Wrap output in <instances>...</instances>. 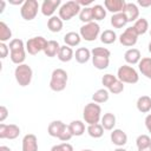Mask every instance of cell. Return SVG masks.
I'll return each mask as SVG.
<instances>
[{
    "mask_svg": "<svg viewBox=\"0 0 151 151\" xmlns=\"http://www.w3.org/2000/svg\"><path fill=\"white\" fill-rule=\"evenodd\" d=\"M8 47H9V58L12 63L15 64L17 66L25 64L24 61L26 59V44L24 42V40L19 38L12 39L9 41Z\"/></svg>",
    "mask_w": 151,
    "mask_h": 151,
    "instance_id": "1",
    "label": "cell"
},
{
    "mask_svg": "<svg viewBox=\"0 0 151 151\" xmlns=\"http://www.w3.org/2000/svg\"><path fill=\"white\" fill-rule=\"evenodd\" d=\"M92 64L97 70H106L110 65L111 52L106 47H94L91 50Z\"/></svg>",
    "mask_w": 151,
    "mask_h": 151,
    "instance_id": "2",
    "label": "cell"
},
{
    "mask_svg": "<svg viewBox=\"0 0 151 151\" xmlns=\"http://www.w3.org/2000/svg\"><path fill=\"white\" fill-rule=\"evenodd\" d=\"M83 118H84V122L87 125L100 123V119H101V107H100V105L94 103V101L86 104L84 106V110H83Z\"/></svg>",
    "mask_w": 151,
    "mask_h": 151,
    "instance_id": "3",
    "label": "cell"
},
{
    "mask_svg": "<svg viewBox=\"0 0 151 151\" xmlns=\"http://www.w3.org/2000/svg\"><path fill=\"white\" fill-rule=\"evenodd\" d=\"M68 80L67 72L63 68H55L52 71L51 80H50V88L54 92H61L66 88Z\"/></svg>",
    "mask_w": 151,
    "mask_h": 151,
    "instance_id": "4",
    "label": "cell"
},
{
    "mask_svg": "<svg viewBox=\"0 0 151 151\" xmlns=\"http://www.w3.org/2000/svg\"><path fill=\"white\" fill-rule=\"evenodd\" d=\"M58 11H59V18L63 21H68L73 17L79 15V13L81 11V7L77 2V0H70V1H66V2L61 4V6Z\"/></svg>",
    "mask_w": 151,
    "mask_h": 151,
    "instance_id": "5",
    "label": "cell"
},
{
    "mask_svg": "<svg viewBox=\"0 0 151 151\" xmlns=\"http://www.w3.org/2000/svg\"><path fill=\"white\" fill-rule=\"evenodd\" d=\"M14 78L20 86H28L33 78V70L27 64L18 65L14 70Z\"/></svg>",
    "mask_w": 151,
    "mask_h": 151,
    "instance_id": "6",
    "label": "cell"
},
{
    "mask_svg": "<svg viewBox=\"0 0 151 151\" xmlns=\"http://www.w3.org/2000/svg\"><path fill=\"white\" fill-rule=\"evenodd\" d=\"M117 78L124 84H136L139 80L137 70L130 65H122L117 71Z\"/></svg>",
    "mask_w": 151,
    "mask_h": 151,
    "instance_id": "7",
    "label": "cell"
},
{
    "mask_svg": "<svg viewBox=\"0 0 151 151\" xmlns=\"http://www.w3.org/2000/svg\"><path fill=\"white\" fill-rule=\"evenodd\" d=\"M39 9H40V5L37 0H25V2L20 7V15L22 19L31 21L35 19Z\"/></svg>",
    "mask_w": 151,
    "mask_h": 151,
    "instance_id": "8",
    "label": "cell"
},
{
    "mask_svg": "<svg viewBox=\"0 0 151 151\" xmlns=\"http://www.w3.org/2000/svg\"><path fill=\"white\" fill-rule=\"evenodd\" d=\"M79 34L81 39L86 41H94L98 37H100V26L96 21L84 24L79 29Z\"/></svg>",
    "mask_w": 151,
    "mask_h": 151,
    "instance_id": "9",
    "label": "cell"
},
{
    "mask_svg": "<svg viewBox=\"0 0 151 151\" xmlns=\"http://www.w3.org/2000/svg\"><path fill=\"white\" fill-rule=\"evenodd\" d=\"M47 41L44 37L41 35H38V37H33V38H29L27 41H26V52L31 55H35L40 52H44L46 45H47Z\"/></svg>",
    "mask_w": 151,
    "mask_h": 151,
    "instance_id": "10",
    "label": "cell"
},
{
    "mask_svg": "<svg viewBox=\"0 0 151 151\" xmlns=\"http://www.w3.org/2000/svg\"><path fill=\"white\" fill-rule=\"evenodd\" d=\"M118 40H119V42H120L123 46H125V47H131V48H132V46H134V45L137 44V41H138V34L136 33V31H134L133 27L131 26V27L125 28V31L119 35Z\"/></svg>",
    "mask_w": 151,
    "mask_h": 151,
    "instance_id": "11",
    "label": "cell"
},
{
    "mask_svg": "<svg viewBox=\"0 0 151 151\" xmlns=\"http://www.w3.org/2000/svg\"><path fill=\"white\" fill-rule=\"evenodd\" d=\"M20 134V127L15 124H0V139H17Z\"/></svg>",
    "mask_w": 151,
    "mask_h": 151,
    "instance_id": "12",
    "label": "cell"
},
{
    "mask_svg": "<svg viewBox=\"0 0 151 151\" xmlns=\"http://www.w3.org/2000/svg\"><path fill=\"white\" fill-rule=\"evenodd\" d=\"M60 6H61L60 0H44L40 6V11H41L42 15L51 18V17H53L54 12L60 8Z\"/></svg>",
    "mask_w": 151,
    "mask_h": 151,
    "instance_id": "13",
    "label": "cell"
},
{
    "mask_svg": "<svg viewBox=\"0 0 151 151\" xmlns=\"http://www.w3.org/2000/svg\"><path fill=\"white\" fill-rule=\"evenodd\" d=\"M123 13L126 17L127 22H134L139 19V8L133 2H126Z\"/></svg>",
    "mask_w": 151,
    "mask_h": 151,
    "instance_id": "14",
    "label": "cell"
},
{
    "mask_svg": "<svg viewBox=\"0 0 151 151\" xmlns=\"http://www.w3.org/2000/svg\"><path fill=\"white\" fill-rule=\"evenodd\" d=\"M110 139L117 147H123L127 143V134L120 129H113L110 134Z\"/></svg>",
    "mask_w": 151,
    "mask_h": 151,
    "instance_id": "15",
    "label": "cell"
},
{
    "mask_svg": "<svg viewBox=\"0 0 151 151\" xmlns=\"http://www.w3.org/2000/svg\"><path fill=\"white\" fill-rule=\"evenodd\" d=\"M22 151H38V138L33 133H27L22 138L21 143Z\"/></svg>",
    "mask_w": 151,
    "mask_h": 151,
    "instance_id": "16",
    "label": "cell"
},
{
    "mask_svg": "<svg viewBox=\"0 0 151 151\" xmlns=\"http://www.w3.org/2000/svg\"><path fill=\"white\" fill-rule=\"evenodd\" d=\"M126 5L125 0H105L104 1V7L106 11L111 12L112 14L122 13L124 11V7Z\"/></svg>",
    "mask_w": 151,
    "mask_h": 151,
    "instance_id": "17",
    "label": "cell"
},
{
    "mask_svg": "<svg viewBox=\"0 0 151 151\" xmlns=\"http://www.w3.org/2000/svg\"><path fill=\"white\" fill-rule=\"evenodd\" d=\"M140 59H142V54L138 48L132 47V48L126 50L124 53V60L126 61L127 65H138Z\"/></svg>",
    "mask_w": 151,
    "mask_h": 151,
    "instance_id": "18",
    "label": "cell"
},
{
    "mask_svg": "<svg viewBox=\"0 0 151 151\" xmlns=\"http://www.w3.org/2000/svg\"><path fill=\"white\" fill-rule=\"evenodd\" d=\"M116 123H117V118L113 113L111 112H106L101 116V119H100V124L101 126L104 127V130H107V131H112L116 126Z\"/></svg>",
    "mask_w": 151,
    "mask_h": 151,
    "instance_id": "19",
    "label": "cell"
},
{
    "mask_svg": "<svg viewBox=\"0 0 151 151\" xmlns=\"http://www.w3.org/2000/svg\"><path fill=\"white\" fill-rule=\"evenodd\" d=\"M138 70L144 77L151 79V57L142 58L140 61L138 63Z\"/></svg>",
    "mask_w": 151,
    "mask_h": 151,
    "instance_id": "20",
    "label": "cell"
},
{
    "mask_svg": "<svg viewBox=\"0 0 151 151\" xmlns=\"http://www.w3.org/2000/svg\"><path fill=\"white\" fill-rule=\"evenodd\" d=\"M136 106H137V110L139 112H142V113L150 112L151 111V97H149V96H140L137 99Z\"/></svg>",
    "mask_w": 151,
    "mask_h": 151,
    "instance_id": "21",
    "label": "cell"
},
{
    "mask_svg": "<svg viewBox=\"0 0 151 151\" xmlns=\"http://www.w3.org/2000/svg\"><path fill=\"white\" fill-rule=\"evenodd\" d=\"M64 27V21L59 18V15H53L47 20V28L52 33H58L63 29Z\"/></svg>",
    "mask_w": 151,
    "mask_h": 151,
    "instance_id": "22",
    "label": "cell"
},
{
    "mask_svg": "<svg viewBox=\"0 0 151 151\" xmlns=\"http://www.w3.org/2000/svg\"><path fill=\"white\" fill-rule=\"evenodd\" d=\"M60 45L57 40H48L47 41V45L44 50V53L46 57L48 58H53V57H58V53H59V50H60Z\"/></svg>",
    "mask_w": 151,
    "mask_h": 151,
    "instance_id": "23",
    "label": "cell"
},
{
    "mask_svg": "<svg viewBox=\"0 0 151 151\" xmlns=\"http://www.w3.org/2000/svg\"><path fill=\"white\" fill-rule=\"evenodd\" d=\"M91 51L86 47H79L76 50V53H74V58H76V61L79 63V64H86L90 59H91Z\"/></svg>",
    "mask_w": 151,
    "mask_h": 151,
    "instance_id": "24",
    "label": "cell"
},
{
    "mask_svg": "<svg viewBox=\"0 0 151 151\" xmlns=\"http://www.w3.org/2000/svg\"><path fill=\"white\" fill-rule=\"evenodd\" d=\"M74 58V52L72 50V47L67 46V45H64L60 47L59 50V53H58V59L63 63H68L71 61L72 59Z\"/></svg>",
    "mask_w": 151,
    "mask_h": 151,
    "instance_id": "25",
    "label": "cell"
},
{
    "mask_svg": "<svg viewBox=\"0 0 151 151\" xmlns=\"http://www.w3.org/2000/svg\"><path fill=\"white\" fill-rule=\"evenodd\" d=\"M80 41H81V37L77 32H67L64 35V42H65V45H67L70 47L78 46L80 44Z\"/></svg>",
    "mask_w": 151,
    "mask_h": 151,
    "instance_id": "26",
    "label": "cell"
},
{
    "mask_svg": "<svg viewBox=\"0 0 151 151\" xmlns=\"http://www.w3.org/2000/svg\"><path fill=\"white\" fill-rule=\"evenodd\" d=\"M65 123H63L61 120H53L48 124V127H47V133L51 136V137H54V138H58L63 127H64Z\"/></svg>",
    "mask_w": 151,
    "mask_h": 151,
    "instance_id": "27",
    "label": "cell"
},
{
    "mask_svg": "<svg viewBox=\"0 0 151 151\" xmlns=\"http://www.w3.org/2000/svg\"><path fill=\"white\" fill-rule=\"evenodd\" d=\"M110 22H111V25H112L113 28H123L124 26H126L127 20H126V17L124 15V13L122 12V13L112 14Z\"/></svg>",
    "mask_w": 151,
    "mask_h": 151,
    "instance_id": "28",
    "label": "cell"
},
{
    "mask_svg": "<svg viewBox=\"0 0 151 151\" xmlns=\"http://www.w3.org/2000/svg\"><path fill=\"white\" fill-rule=\"evenodd\" d=\"M132 27L136 31V33L138 34V37L143 35L149 31V21L145 18H139L137 21H134Z\"/></svg>",
    "mask_w": 151,
    "mask_h": 151,
    "instance_id": "29",
    "label": "cell"
},
{
    "mask_svg": "<svg viewBox=\"0 0 151 151\" xmlns=\"http://www.w3.org/2000/svg\"><path fill=\"white\" fill-rule=\"evenodd\" d=\"M110 98V92L106 88H99L92 94V100L97 104H103L106 103Z\"/></svg>",
    "mask_w": 151,
    "mask_h": 151,
    "instance_id": "30",
    "label": "cell"
},
{
    "mask_svg": "<svg viewBox=\"0 0 151 151\" xmlns=\"http://www.w3.org/2000/svg\"><path fill=\"white\" fill-rule=\"evenodd\" d=\"M70 129H71V132L73 136L76 137H79V136H83L85 133V124L84 122L81 120H72L70 124H68Z\"/></svg>",
    "mask_w": 151,
    "mask_h": 151,
    "instance_id": "31",
    "label": "cell"
},
{
    "mask_svg": "<svg viewBox=\"0 0 151 151\" xmlns=\"http://www.w3.org/2000/svg\"><path fill=\"white\" fill-rule=\"evenodd\" d=\"M100 41L105 45H111L113 44L118 38H117V34L113 29H105L104 32L100 33Z\"/></svg>",
    "mask_w": 151,
    "mask_h": 151,
    "instance_id": "32",
    "label": "cell"
},
{
    "mask_svg": "<svg viewBox=\"0 0 151 151\" xmlns=\"http://www.w3.org/2000/svg\"><path fill=\"white\" fill-rule=\"evenodd\" d=\"M86 131H87L88 136L92 137V138H94V139L100 138V137H103V134H104V127L101 126L100 123L88 125L87 129H86Z\"/></svg>",
    "mask_w": 151,
    "mask_h": 151,
    "instance_id": "33",
    "label": "cell"
},
{
    "mask_svg": "<svg viewBox=\"0 0 151 151\" xmlns=\"http://www.w3.org/2000/svg\"><path fill=\"white\" fill-rule=\"evenodd\" d=\"M12 40V31L5 21H0V42Z\"/></svg>",
    "mask_w": 151,
    "mask_h": 151,
    "instance_id": "34",
    "label": "cell"
},
{
    "mask_svg": "<svg viewBox=\"0 0 151 151\" xmlns=\"http://www.w3.org/2000/svg\"><path fill=\"white\" fill-rule=\"evenodd\" d=\"M79 20L81 22H84V24H88V22L94 21L92 7H83L80 13H79Z\"/></svg>",
    "mask_w": 151,
    "mask_h": 151,
    "instance_id": "35",
    "label": "cell"
},
{
    "mask_svg": "<svg viewBox=\"0 0 151 151\" xmlns=\"http://www.w3.org/2000/svg\"><path fill=\"white\" fill-rule=\"evenodd\" d=\"M92 12H93V19L97 20V21H100V20H104L105 17H106V8L103 6V5H93L92 6Z\"/></svg>",
    "mask_w": 151,
    "mask_h": 151,
    "instance_id": "36",
    "label": "cell"
},
{
    "mask_svg": "<svg viewBox=\"0 0 151 151\" xmlns=\"http://www.w3.org/2000/svg\"><path fill=\"white\" fill-rule=\"evenodd\" d=\"M136 145H137V149H144L149 145H151V138L150 136L147 134H139L136 139Z\"/></svg>",
    "mask_w": 151,
    "mask_h": 151,
    "instance_id": "37",
    "label": "cell"
},
{
    "mask_svg": "<svg viewBox=\"0 0 151 151\" xmlns=\"http://www.w3.org/2000/svg\"><path fill=\"white\" fill-rule=\"evenodd\" d=\"M72 137H73V134H72V132H71L70 126L65 124L64 127H63V130H61V132H60V134H59V137H58V139L61 140L63 143H66V142H68Z\"/></svg>",
    "mask_w": 151,
    "mask_h": 151,
    "instance_id": "38",
    "label": "cell"
},
{
    "mask_svg": "<svg viewBox=\"0 0 151 151\" xmlns=\"http://www.w3.org/2000/svg\"><path fill=\"white\" fill-rule=\"evenodd\" d=\"M107 90H109V92L112 93V94H119V93H122V92L124 91V83H122V81L117 78V80H116Z\"/></svg>",
    "mask_w": 151,
    "mask_h": 151,
    "instance_id": "39",
    "label": "cell"
},
{
    "mask_svg": "<svg viewBox=\"0 0 151 151\" xmlns=\"http://www.w3.org/2000/svg\"><path fill=\"white\" fill-rule=\"evenodd\" d=\"M116 80H117V76H113V74H111V73H106V74H104L103 78H101V84L104 85V88L107 90Z\"/></svg>",
    "mask_w": 151,
    "mask_h": 151,
    "instance_id": "40",
    "label": "cell"
},
{
    "mask_svg": "<svg viewBox=\"0 0 151 151\" xmlns=\"http://www.w3.org/2000/svg\"><path fill=\"white\" fill-rule=\"evenodd\" d=\"M50 151H74L73 146L70 143H60V144H55L51 147Z\"/></svg>",
    "mask_w": 151,
    "mask_h": 151,
    "instance_id": "41",
    "label": "cell"
},
{
    "mask_svg": "<svg viewBox=\"0 0 151 151\" xmlns=\"http://www.w3.org/2000/svg\"><path fill=\"white\" fill-rule=\"evenodd\" d=\"M9 53V47L6 45V42H0V58L5 59Z\"/></svg>",
    "mask_w": 151,
    "mask_h": 151,
    "instance_id": "42",
    "label": "cell"
},
{
    "mask_svg": "<svg viewBox=\"0 0 151 151\" xmlns=\"http://www.w3.org/2000/svg\"><path fill=\"white\" fill-rule=\"evenodd\" d=\"M7 117H8V110H7L6 106L1 105V106H0V122L4 123Z\"/></svg>",
    "mask_w": 151,
    "mask_h": 151,
    "instance_id": "43",
    "label": "cell"
},
{
    "mask_svg": "<svg viewBox=\"0 0 151 151\" xmlns=\"http://www.w3.org/2000/svg\"><path fill=\"white\" fill-rule=\"evenodd\" d=\"M144 123H145V127H146L147 132H149V133H151V113H149V114L145 117Z\"/></svg>",
    "mask_w": 151,
    "mask_h": 151,
    "instance_id": "44",
    "label": "cell"
},
{
    "mask_svg": "<svg viewBox=\"0 0 151 151\" xmlns=\"http://www.w3.org/2000/svg\"><path fill=\"white\" fill-rule=\"evenodd\" d=\"M137 4L142 7H150L151 6V0H138Z\"/></svg>",
    "mask_w": 151,
    "mask_h": 151,
    "instance_id": "45",
    "label": "cell"
},
{
    "mask_svg": "<svg viewBox=\"0 0 151 151\" xmlns=\"http://www.w3.org/2000/svg\"><path fill=\"white\" fill-rule=\"evenodd\" d=\"M77 2L79 4V6L81 7V6H84V7H88V5H91L92 4V1L91 0H87V1H84V0H77Z\"/></svg>",
    "mask_w": 151,
    "mask_h": 151,
    "instance_id": "46",
    "label": "cell"
},
{
    "mask_svg": "<svg viewBox=\"0 0 151 151\" xmlns=\"http://www.w3.org/2000/svg\"><path fill=\"white\" fill-rule=\"evenodd\" d=\"M0 151H12V150H11V147H8L6 145H1L0 146Z\"/></svg>",
    "mask_w": 151,
    "mask_h": 151,
    "instance_id": "47",
    "label": "cell"
},
{
    "mask_svg": "<svg viewBox=\"0 0 151 151\" xmlns=\"http://www.w3.org/2000/svg\"><path fill=\"white\" fill-rule=\"evenodd\" d=\"M0 4H1V8H0V13H2V12L5 11V5H6V1H4V0H1V1H0Z\"/></svg>",
    "mask_w": 151,
    "mask_h": 151,
    "instance_id": "48",
    "label": "cell"
},
{
    "mask_svg": "<svg viewBox=\"0 0 151 151\" xmlns=\"http://www.w3.org/2000/svg\"><path fill=\"white\" fill-rule=\"evenodd\" d=\"M138 151H151V145H149V146H146L144 149H139Z\"/></svg>",
    "mask_w": 151,
    "mask_h": 151,
    "instance_id": "49",
    "label": "cell"
},
{
    "mask_svg": "<svg viewBox=\"0 0 151 151\" xmlns=\"http://www.w3.org/2000/svg\"><path fill=\"white\" fill-rule=\"evenodd\" d=\"M113 151H127V150L124 149V147H117V149H114Z\"/></svg>",
    "mask_w": 151,
    "mask_h": 151,
    "instance_id": "50",
    "label": "cell"
},
{
    "mask_svg": "<svg viewBox=\"0 0 151 151\" xmlns=\"http://www.w3.org/2000/svg\"><path fill=\"white\" fill-rule=\"evenodd\" d=\"M147 50H149V52L151 53V40H150V42H149V45H147Z\"/></svg>",
    "mask_w": 151,
    "mask_h": 151,
    "instance_id": "51",
    "label": "cell"
},
{
    "mask_svg": "<svg viewBox=\"0 0 151 151\" xmlns=\"http://www.w3.org/2000/svg\"><path fill=\"white\" fill-rule=\"evenodd\" d=\"M81 151H93V150H91V149H84V150H81Z\"/></svg>",
    "mask_w": 151,
    "mask_h": 151,
    "instance_id": "52",
    "label": "cell"
},
{
    "mask_svg": "<svg viewBox=\"0 0 151 151\" xmlns=\"http://www.w3.org/2000/svg\"><path fill=\"white\" fill-rule=\"evenodd\" d=\"M150 35H151V28H150Z\"/></svg>",
    "mask_w": 151,
    "mask_h": 151,
    "instance_id": "53",
    "label": "cell"
}]
</instances>
